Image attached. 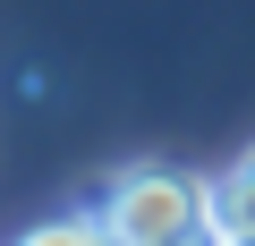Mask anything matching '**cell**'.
Here are the masks:
<instances>
[{
  "mask_svg": "<svg viewBox=\"0 0 255 246\" xmlns=\"http://www.w3.org/2000/svg\"><path fill=\"white\" fill-rule=\"evenodd\" d=\"M94 221H102L119 246H179V238L221 229V221H213V187L187 178V170H170V162H136V170H119Z\"/></svg>",
  "mask_w": 255,
  "mask_h": 246,
  "instance_id": "cell-1",
  "label": "cell"
},
{
  "mask_svg": "<svg viewBox=\"0 0 255 246\" xmlns=\"http://www.w3.org/2000/svg\"><path fill=\"white\" fill-rule=\"evenodd\" d=\"M213 221H221V238H238V229H255V145L213 178Z\"/></svg>",
  "mask_w": 255,
  "mask_h": 246,
  "instance_id": "cell-2",
  "label": "cell"
},
{
  "mask_svg": "<svg viewBox=\"0 0 255 246\" xmlns=\"http://www.w3.org/2000/svg\"><path fill=\"white\" fill-rule=\"evenodd\" d=\"M17 246H119V238H111V229L85 212V221H43V229H26Z\"/></svg>",
  "mask_w": 255,
  "mask_h": 246,
  "instance_id": "cell-3",
  "label": "cell"
},
{
  "mask_svg": "<svg viewBox=\"0 0 255 246\" xmlns=\"http://www.w3.org/2000/svg\"><path fill=\"white\" fill-rule=\"evenodd\" d=\"M221 246H255V229H238V238H221Z\"/></svg>",
  "mask_w": 255,
  "mask_h": 246,
  "instance_id": "cell-4",
  "label": "cell"
}]
</instances>
